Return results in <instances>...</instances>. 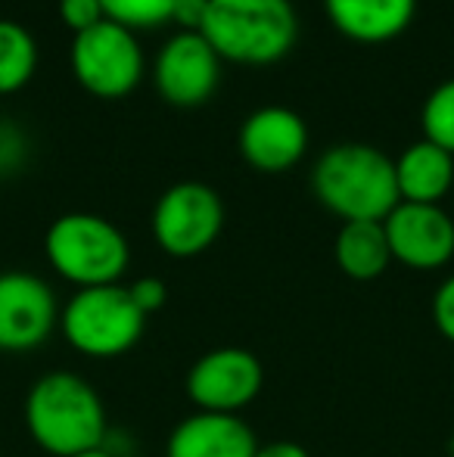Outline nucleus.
I'll use <instances>...</instances> for the list:
<instances>
[{
	"label": "nucleus",
	"mask_w": 454,
	"mask_h": 457,
	"mask_svg": "<svg viewBox=\"0 0 454 457\" xmlns=\"http://www.w3.org/2000/svg\"><path fill=\"white\" fill-rule=\"evenodd\" d=\"M60 19L66 22V29H72V35L94 29L106 19L100 0H60Z\"/></svg>",
	"instance_id": "nucleus-20"
},
{
	"label": "nucleus",
	"mask_w": 454,
	"mask_h": 457,
	"mask_svg": "<svg viewBox=\"0 0 454 457\" xmlns=\"http://www.w3.org/2000/svg\"><path fill=\"white\" fill-rule=\"evenodd\" d=\"M29 156V140L12 121L0 119V175H10Z\"/></svg>",
	"instance_id": "nucleus-21"
},
{
	"label": "nucleus",
	"mask_w": 454,
	"mask_h": 457,
	"mask_svg": "<svg viewBox=\"0 0 454 457\" xmlns=\"http://www.w3.org/2000/svg\"><path fill=\"white\" fill-rule=\"evenodd\" d=\"M146 314L121 283L75 289L60 308V333L78 355L94 361L128 355L144 337Z\"/></svg>",
	"instance_id": "nucleus-5"
},
{
	"label": "nucleus",
	"mask_w": 454,
	"mask_h": 457,
	"mask_svg": "<svg viewBox=\"0 0 454 457\" xmlns=\"http://www.w3.org/2000/svg\"><path fill=\"white\" fill-rule=\"evenodd\" d=\"M255 457H311L299 442H268V445H259Z\"/></svg>",
	"instance_id": "nucleus-25"
},
{
	"label": "nucleus",
	"mask_w": 454,
	"mask_h": 457,
	"mask_svg": "<svg viewBox=\"0 0 454 457\" xmlns=\"http://www.w3.org/2000/svg\"><path fill=\"white\" fill-rule=\"evenodd\" d=\"M449 454L454 457V436H451V439H449Z\"/></svg>",
	"instance_id": "nucleus-27"
},
{
	"label": "nucleus",
	"mask_w": 454,
	"mask_h": 457,
	"mask_svg": "<svg viewBox=\"0 0 454 457\" xmlns=\"http://www.w3.org/2000/svg\"><path fill=\"white\" fill-rule=\"evenodd\" d=\"M60 299L31 271L0 274V352H31L60 330Z\"/></svg>",
	"instance_id": "nucleus-10"
},
{
	"label": "nucleus",
	"mask_w": 454,
	"mask_h": 457,
	"mask_svg": "<svg viewBox=\"0 0 454 457\" xmlns=\"http://www.w3.org/2000/svg\"><path fill=\"white\" fill-rule=\"evenodd\" d=\"M395 187L401 203L439 205L454 187V156L430 140H417L395 159Z\"/></svg>",
	"instance_id": "nucleus-15"
},
{
	"label": "nucleus",
	"mask_w": 454,
	"mask_h": 457,
	"mask_svg": "<svg viewBox=\"0 0 454 457\" xmlns=\"http://www.w3.org/2000/svg\"><path fill=\"white\" fill-rule=\"evenodd\" d=\"M221 56L200 31H175L159 47L153 81L165 103L177 109L202 106L221 85Z\"/></svg>",
	"instance_id": "nucleus-9"
},
{
	"label": "nucleus",
	"mask_w": 454,
	"mask_h": 457,
	"mask_svg": "<svg viewBox=\"0 0 454 457\" xmlns=\"http://www.w3.org/2000/svg\"><path fill=\"white\" fill-rule=\"evenodd\" d=\"M100 6L112 22L131 31H146L169 25L177 0H100Z\"/></svg>",
	"instance_id": "nucleus-19"
},
{
	"label": "nucleus",
	"mask_w": 454,
	"mask_h": 457,
	"mask_svg": "<svg viewBox=\"0 0 454 457\" xmlns=\"http://www.w3.org/2000/svg\"><path fill=\"white\" fill-rule=\"evenodd\" d=\"M37 41L22 22L0 19V96L22 91L37 72Z\"/></svg>",
	"instance_id": "nucleus-17"
},
{
	"label": "nucleus",
	"mask_w": 454,
	"mask_h": 457,
	"mask_svg": "<svg viewBox=\"0 0 454 457\" xmlns=\"http://www.w3.org/2000/svg\"><path fill=\"white\" fill-rule=\"evenodd\" d=\"M265 386V367L249 349L221 345L196 358L187 373V395L196 411L243 414Z\"/></svg>",
	"instance_id": "nucleus-8"
},
{
	"label": "nucleus",
	"mask_w": 454,
	"mask_h": 457,
	"mask_svg": "<svg viewBox=\"0 0 454 457\" xmlns=\"http://www.w3.org/2000/svg\"><path fill=\"white\" fill-rule=\"evenodd\" d=\"M433 324L449 343H454V274L445 277L433 295Z\"/></svg>",
	"instance_id": "nucleus-23"
},
{
	"label": "nucleus",
	"mask_w": 454,
	"mask_h": 457,
	"mask_svg": "<svg viewBox=\"0 0 454 457\" xmlns=\"http://www.w3.org/2000/svg\"><path fill=\"white\" fill-rule=\"evenodd\" d=\"M44 255L56 277L75 289L112 287L131 268V243L94 212H66L44 234Z\"/></svg>",
	"instance_id": "nucleus-4"
},
{
	"label": "nucleus",
	"mask_w": 454,
	"mask_h": 457,
	"mask_svg": "<svg viewBox=\"0 0 454 457\" xmlns=\"http://www.w3.org/2000/svg\"><path fill=\"white\" fill-rule=\"evenodd\" d=\"M75 457H115L112 452H110V448H94V452H85V454H75Z\"/></svg>",
	"instance_id": "nucleus-26"
},
{
	"label": "nucleus",
	"mask_w": 454,
	"mask_h": 457,
	"mask_svg": "<svg viewBox=\"0 0 454 457\" xmlns=\"http://www.w3.org/2000/svg\"><path fill=\"white\" fill-rule=\"evenodd\" d=\"M69 66L81 87L97 100H125L140 87L146 56L137 31L103 19L94 29L72 37Z\"/></svg>",
	"instance_id": "nucleus-6"
},
{
	"label": "nucleus",
	"mask_w": 454,
	"mask_h": 457,
	"mask_svg": "<svg viewBox=\"0 0 454 457\" xmlns=\"http://www.w3.org/2000/svg\"><path fill=\"white\" fill-rule=\"evenodd\" d=\"M392 262L411 271H439L454 259V218L442 205L399 203L386 218Z\"/></svg>",
	"instance_id": "nucleus-11"
},
{
	"label": "nucleus",
	"mask_w": 454,
	"mask_h": 457,
	"mask_svg": "<svg viewBox=\"0 0 454 457\" xmlns=\"http://www.w3.org/2000/svg\"><path fill=\"white\" fill-rule=\"evenodd\" d=\"M236 146L249 169L261 175H284L309 153V125L290 106H261L243 119Z\"/></svg>",
	"instance_id": "nucleus-12"
},
{
	"label": "nucleus",
	"mask_w": 454,
	"mask_h": 457,
	"mask_svg": "<svg viewBox=\"0 0 454 457\" xmlns=\"http://www.w3.org/2000/svg\"><path fill=\"white\" fill-rule=\"evenodd\" d=\"M128 293H131L134 305H137L146 318L162 312V305L169 302V287H165L159 277H140V280H134L131 287H128Z\"/></svg>",
	"instance_id": "nucleus-22"
},
{
	"label": "nucleus",
	"mask_w": 454,
	"mask_h": 457,
	"mask_svg": "<svg viewBox=\"0 0 454 457\" xmlns=\"http://www.w3.org/2000/svg\"><path fill=\"white\" fill-rule=\"evenodd\" d=\"M25 429L50 457H75L103 448L110 417L100 392L75 370H47L25 395Z\"/></svg>",
	"instance_id": "nucleus-1"
},
{
	"label": "nucleus",
	"mask_w": 454,
	"mask_h": 457,
	"mask_svg": "<svg viewBox=\"0 0 454 457\" xmlns=\"http://www.w3.org/2000/svg\"><path fill=\"white\" fill-rule=\"evenodd\" d=\"M327 19L355 44H389L411 29L417 0H324Z\"/></svg>",
	"instance_id": "nucleus-14"
},
{
	"label": "nucleus",
	"mask_w": 454,
	"mask_h": 457,
	"mask_svg": "<svg viewBox=\"0 0 454 457\" xmlns=\"http://www.w3.org/2000/svg\"><path fill=\"white\" fill-rule=\"evenodd\" d=\"M206 6L209 0H177L171 22L177 25V31H200L202 19H206Z\"/></svg>",
	"instance_id": "nucleus-24"
},
{
	"label": "nucleus",
	"mask_w": 454,
	"mask_h": 457,
	"mask_svg": "<svg viewBox=\"0 0 454 457\" xmlns=\"http://www.w3.org/2000/svg\"><path fill=\"white\" fill-rule=\"evenodd\" d=\"M259 439L240 414L196 411L171 429L165 457H255Z\"/></svg>",
	"instance_id": "nucleus-13"
},
{
	"label": "nucleus",
	"mask_w": 454,
	"mask_h": 457,
	"mask_svg": "<svg viewBox=\"0 0 454 457\" xmlns=\"http://www.w3.org/2000/svg\"><path fill=\"white\" fill-rule=\"evenodd\" d=\"M200 35L236 66H274L299 41L293 0H209Z\"/></svg>",
	"instance_id": "nucleus-3"
},
{
	"label": "nucleus",
	"mask_w": 454,
	"mask_h": 457,
	"mask_svg": "<svg viewBox=\"0 0 454 457\" xmlns=\"http://www.w3.org/2000/svg\"><path fill=\"white\" fill-rule=\"evenodd\" d=\"M420 128H424V140L454 156V79L433 87V94L426 96L420 109Z\"/></svg>",
	"instance_id": "nucleus-18"
},
{
	"label": "nucleus",
	"mask_w": 454,
	"mask_h": 457,
	"mask_svg": "<svg viewBox=\"0 0 454 457\" xmlns=\"http://www.w3.org/2000/svg\"><path fill=\"white\" fill-rule=\"evenodd\" d=\"M336 265L351 280H376L389 265H392V253H389V240L383 221H345L336 234Z\"/></svg>",
	"instance_id": "nucleus-16"
},
{
	"label": "nucleus",
	"mask_w": 454,
	"mask_h": 457,
	"mask_svg": "<svg viewBox=\"0 0 454 457\" xmlns=\"http://www.w3.org/2000/svg\"><path fill=\"white\" fill-rule=\"evenodd\" d=\"M311 193L345 221H383L399 199L395 159L370 144H336L311 169Z\"/></svg>",
	"instance_id": "nucleus-2"
},
{
	"label": "nucleus",
	"mask_w": 454,
	"mask_h": 457,
	"mask_svg": "<svg viewBox=\"0 0 454 457\" xmlns=\"http://www.w3.org/2000/svg\"><path fill=\"white\" fill-rule=\"evenodd\" d=\"M153 240L171 259L202 255L225 228V203L202 181H177L156 199L150 215Z\"/></svg>",
	"instance_id": "nucleus-7"
}]
</instances>
